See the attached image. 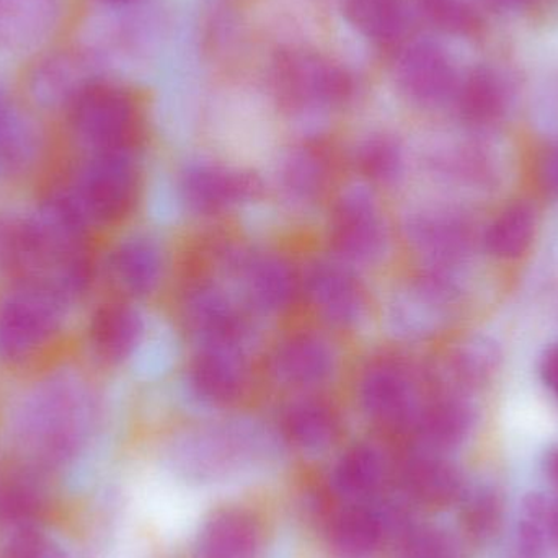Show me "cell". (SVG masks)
<instances>
[{"label": "cell", "instance_id": "1", "mask_svg": "<svg viewBox=\"0 0 558 558\" xmlns=\"http://www.w3.org/2000/svg\"><path fill=\"white\" fill-rule=\"evenodd\" d=\"M94 426V410L84 390L54 380L36 390L12 423V442L26 468L61 472L84 452Z\"/></svg>", "mask_w": 558, "mask_h": 558}, {"label": "cell", "instance_id": "2", "mask_svg": "<svg viewBox=\"0 0 558 558\" xmlns=\"http://www.w3.org/2000/svg\"><path fill=\"white\" fill-rule=\"evenodd\" d=\"M62 302L41 289L20 288L0 307V357L22 363L35 356L61 327Z\"/></svg>", "mask_w": 558, "mask_h": 558}, {"label": "cell", "instance_id": "3", "mask_svg": "<svg viewBox=\"0 0 558 558\" xmlns=\"http://www.w3.org/2000/svg\"><path fill=\"white\" fill-rule=\"evenodd\" d=\"M69 114L77 136L97 154H123L136 124L126 92L95 82L69 105Z\"/></svg>", "mask_w": 558, "mask_h": 558}, {"label": "cell", "instance_id": "4", "mask_svg": "<svg viewBox=\"0 0 558 558\" xmlns=\"http://www.w3.org/2000/svg\"><path fill=\"white\" fill-rule=\"evenodd\" d=\"M275 75L279 88L292 100L338 101L351 90V78L344 69L312 51L279 52Z\"/></svg>", "mask_w": 558, "mask_h": 558}, {"label": "cell", "instance_id": "5", "mask_svg": "<svg viewBox=\"0 0 558 558\" xmlns=\"http://www.w3.org/2000/svg\"><path fill=\"white\" fill-rule=\"evenodd\" d=\"M133 173L123 154H97L82 173L77 199L98 219H117L131 205Z\"/></svg>", "mask_w": 558, "mask_h": 558}, {"label": "cell", "instance_id": "6", "mask_svg": "<svg viewBox=\"0 0 558 558\" xmlns=\"http://www.w3.org/2000/svg\"><path fill=\"white\" fill-rule=\"evenodd\" d=\"M397 78L410 97L422 104H438L452 94L458 75L454 62L441 46L418 41L400 56Z\"/></svg>", "mask_w": 558, "mask_h": 558}, {"label": "cell", "instance_id": "7", "mask_svg": "<svg viewBox=\"0 0 558 558\" xmlns=\"http://www.w3.org/2000/svg\"><path fill=\"white\" fill-rule=\"evenodd\" d=\"M260 530L244 511H222L206 521L196 539V558H255Z\"/></svg>", "mask_w": 558, "mask_h": 558}, {"label": "cell", "instance_id": "8", "mask_svg": "<svg viewBox=\"0 0 558 558\" xmlns=\"http://www.w3.org/2000/svg\"><path fill=\"white\" fill-rule=\"evenodd\" d=\"M537 229V215L527 202L505 206L485 232L488 254L500 260H518L533 244Z\"/></svg>", "mask_w": 558, "mask_h": 558}, {"label": "cell", "instance_id": "9", "mask_svg": "<svg viewBox=\"0 0 558 558\" xmlns=\"http://www.w3.org/2000/svg\"><path fill=\"white\" fill-rule=\"evenodd\" d=\"M383 520L371 508L356 505L341 511L330 527V546L338 558H369L383 541Z\"/></svg>", "mask_w": 558, "mask_h": 558}, {"label": "cell", "instance_id": "10", "mask_svg": "<svg viewBox=\"0 0 558 558\" xmlns=\"http://www.w3.org/2000/svg\"><path fill=\"white\" fill-rule=\"evenodd\" d=\"M458 101L459 110L469 123L490 126L507 111V88L490 69H474L462 82Z\"/></svg>", "mask_w": 558, "mask_h": 558}, {"label": "cell", "instance_id": "11", "mask_svg": "<svg viewBox=\"0 0 558 558\" xmlns=\"http://www.w3.org/2000/svg\"><path fill=\"white\" fill-rule=\"evenodd\" d=\"M410 494L428 507H449L461 498L464 484L454 465L441 459L423 458L407 471Z\"/></svg>", "mask_w": 558, "mask_h": 558}, {"label": "cell", "instance_id": "12", "mask_svg": "<svg viewBox=\"0 0 558 558\" xmlns=\"http://www.w3.org/2000/svg\"><path fill=\"white\" fill-rule=\"evenodd\" d=\"M0 558H87L69 537L38 521L12 526Z\"/></svg>", "mask_w": 558, "mask_h": 558}, {"label": "cell", "instance_id": "13", "mask_svg": "<svg viewBox=\"0 0 558 558\" xmlns=\"http://www.w3.org/2000/svg\"><path fill=\"white\" fill-rule=\"evenodd\" d=\"M344 15L361 35L380 45L396 41L405 28L400 0H347Z\"/></svg>", "mask_w": 558, "mask_h": 558}, {"label": "cell", "instance_id": "14", "mask_svg": "<svg viewBox=\"0 0 558 558\" xmlns=\"http://www.w3.org/2000/svg\"><path fill=\"white\" fill-rule=\"evenodd\" d=\"M92 82L81 78V69L71 54H56L36 68L32 78V92L41 104L71 105Z\"/></svg>", "mask_w": 558, "mask_h": 558}, {"label": "cell", "instance_id": "15", "mask_svg": "<svg viewBox=\"0 0 558 558\" xmlns=\"http://www.w3.org/2000/svg\"><path fill=\"white\" fill-rule=\"evenodd\" d=\"M384 465L371 449H354L335 469L333 484L338 494L348 500L363 501L379 490Z\"/></svg>", "mask_w": 558, "mask_h": 558}, {"label": "cell", "instance_id": "16", "mask_svg": "<svg viewBox=\"0 0 558 558\" xmlns=\"http://www.w3.org/2000/svg\"><path fill=\"white\" fill-rule=\"evenodd\" d=\"M140 333L136 315L124 307H105L92 324V343L100 356L121 360L130 354Z\"/></svg>", "mask_w": 558, "mask_h": 558}, {"label": "cell", "instance_id": "17", "mask_svg": "<svg viewBox=\"0 0 558 558\" xmlns=\"http://www.w3.org/2000/svg\"><path fill=\"white\" fill-rule=\"evenodd\" d=\"M474 418V410L465 400L446 399L426 413L423 435L436 448H454L468 438Z\"/></svg>", "mask_w": 558, "mask_h": 558}, {"label": "cell", "instance_id": "18", "mask_svg": "<svg viewBox=\"0 0 558 558\" xmlns=\"http://www.w3.org/2000/svg\"><path fill=\"white\" fill-rule=\"evenodd\" d=\"M500 353L497 344L487 338H474L459 350L454 357V373L459 383L468 389L490 383L497 373Z\"/></svg>", "mask_w": 558, "mask_h": 558}, {"label": "cell", "instance_id": "19", "mask_svg": "<svg viewBox=\"0 0 558 558\" xmlns=\"http://www.w3.org/2000/svg\"><path fill=\"white\" fill-rule=\"evenodd\" d=\"M501 518H504V505L500 497L494 492H481L465 505L462 521L468 534H471L474 539L484 541L497 533Z\"/></svg>", "mask_w": 558, "mask_h": 558}, {"label": "cell", "instance_id": "20", "mask_svg": "<svg viewBox=\"0 0 558 558\" xmlns=\"http://www.w3.org/2000/svg\"><path fill=\"white\" fill-rule=\"evenodd\" d=\"M402 558H461L454 537L439 527H416L407 536Z\"/></svg>", "mask_w": 558, "mask_h": 558}, {"label": "cell", "instance_id": "21", "mask_svg": "<svg viewBox=\"0 0 558 558\" xmlns=\"http://www.w3.org/2000/svg\"><path fill=\"white\" fill-rule=\"evenodd\" d=\"M426 16L439 28L468 33L475 26V15L462 0H422Z\"/></svg>", "mask_w": 558, "mask_h": 558}, {"label": "cell", "instance_id": "22", "mask_svg": "<svg viewBox=\"0 0 558 558\" xmlns=\"http://www.w3.org/2000/svg\"><path fill=\"white\" fill-rule=\"evenodd\" d=\"M117 271L131 289H143L150 278L149 254L143 245L128 244L118 252Z\"/></svg>", "mask_w": 558, "mask_h": 558}, {"label": "cell", "instance_id": "23", "mask_svg": "<svg viewBox=\"0 0 558 558\" xmlns=\"http://www.w3.org/2000/svg\"><path fill=\"white\" fill-rule=\"evenodd\" d=\"M536 182L541 192L558 198V141L547 144L536 159Z\"/></svg>", "mask_w": 558, "mask_h": 558}, {"label": "cell", "instance_id": "24", "mask_svg": "<svg viewBox=\"0 0 558 558\" xmlns=\"http://www.w3.org/2000/svg\"><path fill=\"white\" fill-rule=\"evenodd\" d=\"M524 514L541 521L550 539L558 543V500H549L541 495H531L524 501Z\"/></svg>", "mask_w": 558, "mask_h": 558}, {"label": "cell", "instance_id": "25", "mask_svg": "<svg viewBox=\"0 0 558 558\" xmlns=\"http://www.w3.org/2000/svg\"><path fill=\"white\" fill-rule=\"evenodd\" d=\"M541 376H543L547 389L558 400V344L549 348L544 354L543 363H541Z\"/></svg>", "mask_w": 558, "mask_h": 558}, {"label": "cell", "instance_id": "26", "mask_svg": "<svg viewBox=\"0 0 558 558\" xmlns=\"http://www.w3.org/2000/svg\"><path fill=\"white\" fill-rule=\"evenodd\" d=\"M15 120H19V118L12 113L9 104H7L5 95L0 90V143H2V137L5 140V136L10 133V130H12L13 124L16 123Z\"/></svg>", "mask_w": 558, "mask_h": 558}, {"label": "cell", "instance_id": "27", "mask_svg": "<svg viewBox=\"0 0 558 558\" xmlns=\"http://www.w3.org/2000/svg\"><path fill=\"white\" fill-rule=\"evenodd\" d=\"M546 469L550 482H553L554 487L558 490V446L549 452V456H547Z\"/></svg>", "mask_w": 558, "mask_h": 558}, {"label": "cell", "instance_id": "28", "mask_svg": "<svg viewBox=\"0 0 558 558\" xmlns=\"http://www.w3.org/2000/svg\"><path fill=\"white\" fill-rule=\"evenodd\" d=\"M505 7H530L531 0H495Z\"/></svg>", "mask_w": 558, "mask_h": 558}, {"label": "cell", "instance_id": "29", "mask_svg": "<svg viewBox=\"0 0 558 558\" xmlns=\"http://www.w3.org/2000/svg\"><path fill=\"white\" fill-rule=\"evenodd\" d=\"M105 2L113 3V5H126V3L134 2V0H105Z\"/></svg>", "mask_w": 558, "mask_h": 558}]
</instances>
